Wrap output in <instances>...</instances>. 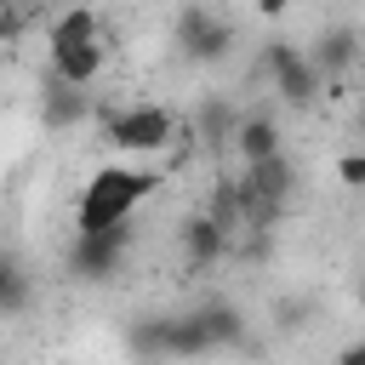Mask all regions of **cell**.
Here are the masks:
<instances>
[{
    "instance_id": "cb8c5ba5",
    "label": "cell",
    "mask_w": 365,
    "mask_h": 365,
    "mask_svg": "<svg viewBox=\"0 0 365 365\" xmlns=\"http://www.w3.org/2000/svg\"><path fill=\"white\" fill-rule=\"evenodd\" d=\"M359 302H365V274H359Z\"/></svg>"
},
{
    "instance_id": "2e32d148",
    "label": "cell",
    "mask_w": 365,
    "mask_h": 365,
    "mask_svg": "<svg viewBox=\"0 0 365 365\" xmlns=\"http://www.w3.org/2000/svg\"><path fill=\"white\" fill-rule=\"evenodd\" d=\"M205 217H217V222L234 234V228L245 222V194H240V182H228V177H222V182L211 188V205H205Z\"/></svg>"
},
{
    "instance_id": "7a4b0ae2",
    "label": "cell",
    "mask_w": 365,
    "mask_h": 365,
    "mask_svg": "<svg viewBox=\"0 0 365 365\" xmlns=\"http://www.w3.org/2000/svg\"><path fill=\"white\" fill-rule=\"evenodd\" d=\"M103 137L120 154H165L177 143V114L165 103H131V108L103 120Z\"/></svg>"
},
{
    "instance_id": "6da1fadb",
    "label": "cell",
    "mask_w": 365,
    "mask_h": 365,
    "mask_svg": "<svg viewBox=\"0 0 365 365\" xmlns=\"http://www.w3.org/2000/svg\"><path fill=\"white\" fill-rule=\"evenodd\" d=\"M160 171H143V165H103L91 171V182L80 188V205H74V234H91V228H114V222H131V211L160 194Z\"/></svg>"
},
{
    "instance_id": "3957f363",
    "label": "cell",
    "mask_w": 365,
    "mask_h": 365,
    "mask_svg": "<svg viewBox=\"0 0 365 365\" xmlns=\"http://www.w3.org/2000/svg\"><path fill=\"white\" fill-rule=\"evenodd\" d=\"M291 188H297V165L285 160V148L268 154V160H257V165H245V177H240L245 217H251V222H268V217L291 200Z\"/></svg>"
},
{
    "instance_id": "d6986e66",
    "label": "cell",
    "mask_w": 365,
    "mask_h": 365,
    "mask_svg": "<svg viewBox=\"0 0 365 365\" xmlns=\"http://www.w3.org/2000/svg\"><path fill=\"white\" fill-rule=\"evenodd\" d=\"M336 177H342L348 188H365V154H342V160H336Z\"/></svg>"
},
{
    "instance_id": "44dd1931",
    "label": "cell",
    "mask_w": 365,
    "mask_h": 365,
    "mask_svg": "<svg viewBox=\"0 0 365 365\" xmlns=\"http://www.w3.org/2000/svg\"><path fill=\"white\" fill-rule=\"evenodd\" d=\"M302 314H308L302 302H279V325H285V331H297V325H302Z\"/></svg>"
},
{
    "instance_id": "ac0fdd59",
    "label": "cell",
    "mask_w": 365,
    "mask_h": 365,
    "mask_svg": "<svg viewBox=\"0 0 365 365\" xmlns=\"http://www.w3.org/2000/svg\"><path fill=\"white\" fill-rule=\"evenodd\" d=\"M234 125H240V120H234V114H228L222 103H211V108L200 114V125H194V137H205V143H228V137H234Z\"/></svg>"
},
{
    "instance_id": "ba28073f",
    "label": "cell",
    "mask_w": 365,
    "mask_h": 365,
    "mask_svg": "<svg viewBox=\"0 0 365 365\" xmlns=\"http://www.w3.org/2000/svg\"><path fill=\"white\" fill-rule=\"evenodd\" d=\"M40 120H46V131H74L80 120H91V86L51 80L46 97H40Z\"/></svg>"
},
{
    "instance_id": "5bb4252c",
    "label": "cell",
    "mask_w": 365,
    "mask_h": 365,
    "mask_svg": "<svg viewBox=\"0 0 365 365\" xmlns=\"http://www.w3.org/2000/svg\"><path fill=\"white\" fill-rule=\"evenodd\" d=\"M165 325H171V314H143L125 331V348L137 354V365H160L165 359Z\"/></svg>"
},
{
    "instance_id": "d4e9b609",
    "label": "cell",
    "mask_w": 365,
    "mask_h": 365,
    "mask_svg": "<svg viewBox=\"0 0 365 365\" xmlns=\"http://www.w3.org/2000/svg\"><path fill=\"white\" fill-rule=\"evenodd\" d=\"M86 6H97V0H86Z\"/></svg>"
},
{
    "instance_id": "5b68a950",
    "label": "cell",
    "mask_w": 365,
    "mask_h": 365,
    "mask_svg": "<svg viewBox=\"0 0 365 365\" xmlns=\"http://www.w3.org/2000/svg\"><path fill=\"white\" fill-rule=\"evenodd\" d=\"M262 68H268V80H274V91H279V103H285V108H308V103L319 97V68L308 63V51H302V46L274 40V46L262 51Z\"/></svg>"
},
{
    "instance_id": "9c48e42d",
    "label": "cell",
    "mask_w": 365,
    "mask_h": 365,
    "mask_svg": "<svg viewBox=\"0 0 365 365\" xmlns=\"http://www.w3.org/2000/svg\"><path fill=\"white\" fill-rule=\"evenodd\" d=\"M308 63L319 68V80H336V74H348V68L359 63V34H354L348 23H336V29H325V34L314 40V51H308Z\"/></svg>"
},
{
    "instance_id": "4fadbf2b",
    "label": "cell",
    "mask_w": 365,
    "mask_h": 365,
    "mask_svg": "<svg viewBox=\"0 0 365 365\" xmlns=\"http://www.w3.org/2000/svg\"><path fill=\"white\" fill-rule=\"evenodd\" d=\"M74 40H103V23H97V6H86V0L51 17V29H46V51H51V46H74Z\"/></svg>"
},
{
    "instance_id": "52a82bcc",
    "label": "cell",
    "mask_w": 365,
    "mask_h": 365,
    "mask_svg": "<svg viewBox=\"0 0 365 365\" xmlns=\"http://www.w3.org/2000/svg\"><path fill=\"white\" fill-rule=\"evenodd\" d=\"M46 57H51V80H63V86H97V74H103V63H108L103 40H74V46H51Z\"/></svg>"
},
{
    "instance_id": "ffe728a7",
    "label": "cell",
    "mask_w": 365,
    "mask_h": 365,
    "mask_svg": "<svg viewBox=\"0 0 365 365\" xmlns=\"http://www.w3.org/2000/svg\"><path fill=\"white\" fill-rule=\"evenodd\" d=\"M331 365H365V336H354V342H342Z\"/></svg>"
},
{
    "instance_id": "30bf717a",
    "label": "cell",
    "mask_w": 365,
    "mask_h": 365,
    "mask_svg": "<svg viewBox=\"0 0 365 365\" xmlns=\"http://www.w3.org/2000/svg\"><path fill=\"white\" fill-rule=\"evenodd\" d=\"M182 257L194 262V268H211V262H222L228 257V228L217 222V217H188L182 222Z\"/></svg>"
},
{
    "instance_id": "7c38bea8",
    "label": "cell",
    "mask_w": 365,
    "mask_h": 365,
    "mask_svg": "<svg viewBox=\"0 0 365 365\" xmlns=\"http://www.w3.org/2000/svg\"><path fill=\"white\" fill-rule=\"evenodd\" d=\"M194 319H200V331H205L211 354H217V348H240V342H245V314H240L234 302H205V308H194Z\"/></svg>"
},
{
    "instance_id": "277c9868",
    "label": "cell",
    "mask_w": 365,
    "mask_h": 365,
    "mask_svg": "<svg viewBox=\"0 0 365 365\" xmlns=\"http://www.w3.org/2000/svg\"><path fill=\"white\" fill-rule=\"evenodd\" d=\"M131 251V222H114V228H91V234H74V251H68V268L91 285H108L120 274Z\"/></svg>"
},
{
    "instance_id": "8fae6325",
    "label": "cell",
    "mask_w": 365,
    "mask_h": 365,
    "mask_svg": "<svg viewBox=\"0 0 365 365\" xmlns=\"http://www.w3.org/2000/svg\"><path fill=\"white\" fill-rule=\"evenodd\" d=\"M228 143H234V154H240L245 165H257V160H268V154H279V148H285V143H279V125H274L268 114H251V120H240Z\"/></svg>"
},
{
    "instance_id": "8992f818",
    "label": "cell",
    "mask_w": 365,
    "mask_h": 365,
    "mask_svg": "<svg viewBox=\"0 0 365 365\" xmlns=\"http://www.w3.org/2000/svg\"><path fill=\"white\" fill-rule=\"evenodd\" d=\"M177 51L188 63H222L234 51V23L211 17L205 6H182L177 11Z\"/></svg>"
},
{
    "instance_id": "7402d4cb",
    "label": "cell",
    "mask_w": 365,
    "mask_h": 365,
    "mask_svg": "<svg viewBox=\"0 0 365 365\" xmlns=\"http://www.w3.org/2000/svg\"><path fill=\"white\" fill-rule=\"evenodd\" d=\"M257 11H262V17H285V11H291V0H257Z\"/></svg>"
},
{
    "instance_id": "603a6c76",
    "label": "cell",
    "mask_w": 365,
    "mask_h": 365,
    "mask_svg": "<svg viewBox=\"0 0 365 365\" xmlns=\"http://www.w3.org/2000/svg\"><path fill=\"white\" fill-rule=\"evenodd\" d=\"M17 34V11H0V40H11Z\"/></svg>"
},
{
    "instance_id": "9a60e30c",
    "label": "cell",
    "mask_w": 365,
    "mask_h": 365,
    "mask_svg": "<svg viewBox=\"0 0 365 365\" xmlns=\"http://www.w3.org/2000/svg\"><path fill=\"white\" fill-rule=\"evenodd\" d=\"M205 354H211V342H205L200 319L194 314H171V325H165V359H205Z\"/></svg>"
},
{
    "instance_id": "e0dca14e",
    "label": "cell",
    "mask_w": 365,
    "mask_h": 365,
    "mask_svg": "<svg viewBox=\"0 0 365 365\" xmlns=\"http://www.w3.org/2000/svg\"><path fill=\"white\" fill-rule=\"evenodd\" d=\"M23 302H29V274H23V262H17V257H6V251H0V319H6V314H17Z\"/></svg>"
}]
</instances>
